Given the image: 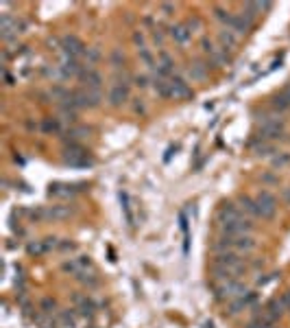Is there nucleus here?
I'll return each instance as SVG.
<instances>
[{
    "instance_id": "1",
    "label": "nucleus",
    "mask_w": 290,
    "mask_h": 328,
    "mask_svg": "<svg viewBox=\"0 0 290 328\" xmlns=\"http://www.w3.org/2000/svg\"><path fill=\"white\" fill-rule=\"evenodd\" d=\"M64 164L72 166V169H90L94 166V158L81 143H74L64 147Z\"/></svg>"
},
{
    "instance_id": "2",
    "label": "nucleus",
    "mask_w": 290,
    "mask_h": 328,
    "mask_svg": "<svg viewBox=\"0 0 290 328\" xmlns=\"http://www.w3.org/2000/svg\"><path fill=\"white\" fill-rule=\"evenodd\" d=\"M247 285L240 278H233L227 282H214V300L216 302H231L236 297H242L247 293Z\"/></svg>"
},
{
    "instance_id": "3",
    "label": "nucleus",
    "mask_w": 290,
    "mask_h": 328,
    "mask_svg": "<svg viewBox=\"0 0 290 328\" xmlns=\"http://www.w3.org/2000/svg\"><path fill=\"white\" fill-rule=\"evenodd\" d=\"M72 103L76 105V109H96L103 103V94L100 90H74V99Z\"/></svg>"
},
{
    "instance_id": "4",
    "label": "nucleus",
    "mask_w": 290,
    "mask_h": 328,
    "mask_svg": "<svg viewBox=\"0 0 290 328\" xmlns=\"http://www.w3.org/2000/svg\"><path fill=\"white\" fill-rule=\"evenodd\" d=\"M256 201H258V210H259V217H262V219H273V217L277 215V197H275L271 190H266V188L258 190Z\"/></svg>"
},
{
    "instance_id": "5",
    "label": "nucleus",
    "mask_w": 290,
    "mask_h": 328,
    "mask_svg": "<svg viewBox=\"0 0 290 328\" xmlns=\"http://www.w3.org/2000/svg\"><path fill=\"white\" fill-rule=\"evenodd\" d=\"M85 50H88V46H85L76 35H64V37H61V55H68V57L79 59L81 62Z\"/></svg>"
},
{
    "instance_id": "6",
    "label": "nucleus",
    "mask_w": 290,
    "mask_h": 328,
    "mask_svg": "<svg viewBox=\"0 0 290 328\" xmlns=\"http://www.w3.org/2000/svg\"><path fill=\"white\" fill-rule=\"evenodd\" d=\"M242 219H247V217H244L242 210L238 208L236 204H231V201H223L218 213H216V223H233V221H242Z\"/></svg>"
},
{
    "instance_id": "7",
    "label": "nucleus",
    "mask_w": 290,
    "mask_h": 328,
    "mask_svg": "<svg viewBox=\"0 0 290 328\" xmlns=\"http://www.w3.org/2000/svg\"><path fill=\"white\" fill-rule=\"evenodd\" d=\"M284 311H286V306L282 304V300H279V297H273V300H268L266 304H264L262 320L266 322V324H275V322L284 315Z\"/></svg>"
},
{
    "instance_id": "8",
    "label": "nucleus",
    "mask_w": 290,
    "mask_h": 328,
    "mask_svg": "<svg viewBox=\"0 0 290 328\" xmlns=\"http://www.w3.org/2000/svg\"><path fill=\"white\" fill-rule=\"evenodd\" d=\"M88 188V184H61V182H55V184L48 186V195L50 197H74L76 193Z\"/></svg>"
},
{
    "instance_id": "9",
    "label": "nucleus",
    "mask_w": 290,
    "mask_h": 328,
    "mask_svg": "<svg viewBox=\"0 0 290 328\" xmlns=\"http://www.w3.org/2000/svg\"><path fill=\"white\" fill-rule=\"evenodd\" d=\"M79 81L83 85V90H100L103 88V74L96 73L94 68H88V66H85L79 74Z\"/></svg>"
},
{
    "instance_id": "10",
    "label": "nucleus",
    "mask_w": 290,
    "mask_h": 328,
    "mask_svg": "<svg viewBox=\"0 0 290 328\" xmlns=\"http://www.w3.org/2000/svg\"><path fill=\"white\" fill-rule=\"evenodd\" d=\"M57 247H59V241L55 239V236H48V239H44V241H31L27 245V252L31 256H42L46 252L57 250Z\"/></svg>"
},
{
    "instance_id": "11",
    "label": "nucleus",
    "mask_w": 290,
    "mask_h": 328,
    "mask_svg": "<svg viewBox=\"0 0 290 328\" xmlns=\"http://www.w3.org/2000/svg\"><path fill=\"white\" fill-rule=\"evenodd\" d=\"M253 16H249V13H233V20H231V24H229V29H231L236 35H247L249 31L253 29Z\"/></svg>"
},
{
    "instance_id": "12",
    "label": "nucleus",
    "mask_w": 290,
    "mask_h": 328,
    "mask_svg": "<svg viewBox=\"0 0 290 328\" xmlns=\"http://www.w3.org/2000/svg\"><path fill=\"white\" fill-rule=\"evenodd\" d=\"M92 267V260H90V256H79V258H70V260H65L64 265H61V269L65 271V274H70V276H79L81 271H85V269H90Z\"/></svg>"
},
{
    "instance_id": "13",
    "label": "nucleus",
    "mask_w": 290,
    "mask_h": 328,
    "mask_svg": "<svg viewBox=\"0 0 290 328\" xmlns=\"http://www.w3.org/2000/svg\"><path fill=\"white\" fill-rule=\"evenodd\" d=\"M170 81V94H172V99H192L194 97V90L190 88L186 81H183L181 77H172V79H168Z\"/></svg>"
},
{
    "instance_id": "14",
    "label": "nucleus",
    "mask_w": 290,
    "mask_h": 328,
    "mask_svg": "<svg viewBox=\"0 0 290 328\" xmlns=\"http://www.w3.org/2000/svg\"><path fill=\"white\" fill-rule=\"evenodd\" d=\"M107 101H109L111 108H120V105H125L127 101H129V88H125V85H114V83H111L109 94H107Z\"/></svg>"
},
{
    "instance_id": "15",
    "label": "nucleus",
    "mask_w": 290,
    "mask_h": 328,
    "mask_svg": "<svg viewBox=\"0 0 290 328\" xmlns=\"http://www.w3.org/2000/svg\"><path fill=\"white\" fill-rule=\"evenodd\" d=\"M256 247H258V241L251 234L233 236V252H238V254H251Z\"/></svg>"
},
{
    "instance_id": "16",
    "label": "nucleus",
    "mask_w": 290,
    "mask_h": 328,
    "mask_svg": "<svg viewBox=\"0 0 290 328\" xmlns=\"http://www.w3.org/2000/svg\"><path fill=\"white\" fill-rule=\"evenodd\" d=\"M168 35H170V39H175L179 46H186V44L192 39V33L188 31L186 24H172V27L168 29Z\"/></svg>"
},
{
    "instance_id": "17",
    "label": "nucleus",
    "mask_w": 290,
    "mask_h": 328,
    "mask_svg": "<svg viewBox=\"0 0 290 328\" xmlns=\"http://www.w3.org/2000/svg\"><path fill=\"white\" fill-rule=\"evenodd\" d=\"M218 42H221V48L227 50V53H231V50H236L238 46V35L231 31V29H223V31H218Z\"/></svg>"
},
{
    "instance_id": "18",
    "label": "nucleus",
    "mask_w": 290,
    "mask_h": 328,
    "mask_svg": "<svg viewBox=\"0 0 290 328\" xmlns=\"http://www.w3.org/2000/svg\"><path fill=\"white\" fill-rule=\"evenodd\" d=\"M238 208H240L244 215H249V217H259V210H258V201H256V197L240 195V197H238Z\"/></svg>"
},
{
    "instance_id": "19",
    "label": "nucleus",
    "mask_w": 290,
    "mask_h": 328,
    "mask_svg": "<svg viewBox=\"0 0 290 328\" xmlns=\"http://www.w3.org/2000/svg\"><path fill=\"white\" fill-rule=\"evenodd\" d=\"M207 74H210V64H203V62H194L188 68V77L192 81H205Z\"/></svg>"
},
{
    "instance_id": "20",
    "label": "nucleus",
    "mask_w": 290,
    "mask_h": 328,
    "mask_svg": "<svg viewBox=\"0 0 290 328\" xmlns=\"http://www.w3.org/2000/svg\"><path fill=\"white\" fill-rule=\"evenodd\" d=\"M153 90H155V94L160 99H172V94H170V81L164 77H157V74H153Z\"/></svg>"
},
{
    "instance_id": "21",
    "label": "nucleus",
    "mask_w": 290,
    "mask_h": 328,
    "mask_svg": "<svg viewBox=\"0 0 290 328\" xmlns=\"http://www.w3.org/2000/svg\"><path fill=\"white\" fill-rule=\"evenodd\" d=\"M118 199H120V206H122V213H125V221L129 223V228H133V225H135V217H133V210H131L129 193L120 190V193H118Z\"/></svg>"
},
{
    "instance_id": "22",
    "label": "nucleus",
    "mask_w": 290,
    "mask_h": 328,
    "mask_svg": "<svg viewBox=\"0 0 290 328\" xmlns=\"http://www.w3.org/2000/svg\"><path fill=\"white\" fill-rule=\"evenodd\" d=\"M76 300V304H79V309H76V313L79 315H83V317H94V313H96V306H94V302L90 300V297H74Z\"/></svg>"
},
{
    "instance_id": "23",
    "label": "nucleus",
    "mask_w": 290,
    "mask_h": 328,
    "mask_svg": "<svg viewBox=\"0 0 290 328\" xmlns=\"http://www.w3.org/2000/svg\"><path fill=\"white\" fill-rule=\"evenodd\" d=\"M59 324L64 328H74L76 326V311L74 309H65L59 313Z\"/></svg>"
},
{
    "instance_id": "24",
    "label": "nucleus",
    "mask_w": 290,
    "mask_h": 328,
    "mask_svg": "<svg viewBox=\"0 0 290 328\" xmlns=\"http://www.w3.org/2000/svg\"><path fill=\"white\" fill-rule=\"evenodd\" d=\"M210 64H212V66H216V68H225V66L229 64V53L218 46V48H216V53H214L212 57H210Z\"/></svg>"
},
{
    "instance_id": "25",
    "label": "nucleus",
    "mask_w": 290,
    "mask_h": 328,
    "mask_svg": "<svg viewBox=\"0 0 290 328\" xmlns=\"http://www.w3.org/2000/svg\"><path fill=\"white\" fill-rule=\"evenodd\" d=\"M42 131H44V134H59V131H61V120L55 118V116L44 118L42 120Z\"/></svg>"
},
{
    "instance_id": "26",
    "label": "nucleus",
    "mask_w": 290,
    "mask_h": 328,
    "mask_svg": "<svg viewBox=\"0 0 290 328\" xmlns=\"http://www.w3.org/2000/svg\"><path fill=\"white\" fill-rule=\"evenodd\" d=\"M214 18L218 20V22H223L225 27L229 29V24H231V20H233V13L229 11V9H225V7H214Z\"/></svg>"
},
{
    "instance_id": "27",
    "label": "nucleus",
    "mask_w": 290,
    "mask_h": 328,
    "mask_svg": "<svg viewBox=\"0 0 290 328\" xmlns=\"http://www.w3.org/2000/svg\"><path fill=\"white\" fill-rule=\"evenodd\" d=\"M76 280L83 282L85 287H92V289H94V287H98V276H96L94 271H88V269L81 271V274L76 276Z\"/></svg>"
},
{
    "instance_id": "28",
    "label": "nucleus",
    "mask_w": 290,
    "mask_h": 328,
    "mask_svg": "<svg viewBox=\"0 0 290 328\" xmlns=\"http://www.w3.org/2000/svg\"><path fill=\"white\" fill-rule=\"evenodd\" d=\"M286 164H290V153H286V151H282V153H275L273 158H271V166L275 171H282Z\"/></svg>"
},
{
    "instance_id": "29",
    "label": "nucleus",
    "mask_w": 290,
    "mask_h": 328,
    "mask_svg": "<svg viewBox=\"0 0 290 328\" xmlns=\"http://www.w3.org/2000/svg\"><path fill=\"white\" fill-rule=\"evenodd\" d=\"M137 55H140L142 64L149 66L151 70H155V68H157V62H155V57H153V53H151V48H149V46H146V48H140V50H137Z\"/></svg>"
},
{
    "instance_id": "30",
    "label": "nucleus",
    "mask_w": 290,
    "mask_h": 328,
    "mask_svg": "<svg viewBox=\"0 0 290 328\" xmlns=\"http://www.w3.org/2000/svg\"><path fill=\"white\" fill-rule=\"evenodd\" d=\"M247 309V302H244V295L242 297H236V300H231L227 304V315H238L240 311Z\"/></svg>"
},
{
    "instance_id": "31",
    "label": "nucleus",
    "mask_w": 290,
    "mask_h": 328,
    "mask_svg": "<svg viewBox=\"0 0 290 328\" xmlns=\"http://www.w3.org/2000/svg\"><path fill=\"white\" fill-rule=\"evenodd\" d=\"M253 151H256L259 158H268V155L277 153V151H275V145H273V143H259V145H256V147H253Z\"/></svg>"
},
{
    "instance_id": "32",
    "label": "nucleus",
    "mask_w": 290,
    "mask_h": 328,
    "mask_svg": "<svg viewBox=\"0 0 290 328\" xmlns=\"http://www.w3.org/2000/svg\"><path fill=\"white\" fill-rule=\"evenodd\" d=\"M271 108H273L277 114H282V112H286V109L290 108V103L282 97V94H275V97L271 99Z\"/></svg>"
},
{
    "instance_id": "33",
    "label": "nucleus",
    "mask_w": 290,
    "mask_h": 328,
    "mask_svg": "<svg viewBox=\"0 0 290 328\" xmlns=\"http://www.w3.org/2000/svg\"><path fill=\"white\" fill-rule=\"evenodd\" d=\"M109 64L114 66V70H120L122 66H125V53H122L120 48H114L109 55Z\"/></svg>"
},
{
    "instance_id": "34",
    "label": "nucleus",
    "mask_w": 290,
    "mask_h": 328,
    "mask_svg": "<svg viewBox=\"0 0 290 328\" xmlns=\"http://www.w3.org/2000/svg\"><path fill=\"white\" fill-rule=\"evenodd\" d=\"M55 309H57V302H55L53 297H44V300L39 302V311H42L44 315H53Z\"/></svg>"
},
{
    "instance_id": "35",
    "label": "nucleus",
    "mask_w": 290,
    "mask_h": 328,
    "mask_svg": "<svg viewBox=\"0 0 290 328\" xmlns=\"http://www.w3.org/2000/svg\"><path fill=\"white\" fill-rule=\"evenodd\" d=\"M216 44H214V39H210V37H201V50L207 55V57H212L214 53H216Z\"/></svg>"
},
{
    "instance_id": "36",
    "label": "nucleus",
    "mask_w": 290,
    "mask_h": 328,
    "mask_svg": "<svg viewBox=\"0 0 290 328\" xmlns=\"http://www.w3.org/2000/svg\"><path fill=\"white\" fill-rule=\"evenodd\" d=\"M188 27V31L190 33H194V31H201V27H203V22H201V18H196V16H192L188 22H183Z\"/></svg>"
},
{
    "instance_id": "37",
    "label": "nucleus",
    "mask_w": 290,
    "mask_h": 328,
    "mask_svg": "<svg viewBox=\"0 0 290 328\" xmlns=\"http://www.w3.org/2000/svg\"><path fill=\"white\" fill-rule=\"evenodd\" d=\"M277 278H279L277 271H273V274H264V276H259V278H256V285L258 287H266L271 280H277Z\"/></svg>"
},
{
    "instance_id": "38",
    "label": "nucleus",
    "mask_w": 290,
    "mask_h": 328,
    "mask_svg": "<svg viewBox=\"0 0 290 328\" xmlns=\"http://www.w3.org/2000/svg\"><path fill=\"white\" fill-rule=\"evenodd\" d=\"M151 81H153V79H149L146 74H135V77H133V85H137L140 90H146Z\"/></svg>"
},
{
    "instance_id": "39",
    "label": "nucleus",
    "mask_w": 290,
    "mask_h": 328,
    "mask_svg": "<svg viewBox=\"0 0 290 328\" xmlns=\"http://www.w3.org/2000/svg\"><path fill=\"white\" fill-rule=\"evenodd\" d=\"M133 44L137 46V50H140V48H146L144 33H142V31H133Z\"/></svg>"
},
{
    "instance_id": "40",
    "label": "nucleus",
    "mask_w": 290,
    "mask_h": 328,
    "mask_svg": "<svg viewBox=\"0 0 290 328\" xmlns=\"http://www.w3.org/2000/svg\"><path fill=\"white\" fill-rule=\"evenodd\" d=\"M164 39H166V37H164V33H161L160 29H157V27L153 29V42H155L157 46H164Z\"/></svg>"
},
{
    "instance_id": "41",
    "label": "nucleus",
    "mask_w": 290,
    "mask_h": 328,
    "mask_svg": "<svg viewBox=\"0 0 290 328\" xmlns=\"http://www.w3.org/2000/svg\"><path fill=\"white\" fill-rule=\"evenodd\" d=\"M133 112H135V114H144V112H146L144 99H135V101H133Z\"/></svg>"
},
{
    "instance_id": "42",
    "label": "nucleus",
    "mask_w": 290,
    "mask_h": 328,
    "mask_svg": "<svg viewBox=\"0 0 290 328\" xmlns=\"http://www.w3.org/2000/svg\"><path fill=\"white\" fill-rule=\"evenodd\" d=\"M262 326H264V320H262V317H253V320L249 322V324L244 326V328H262Z\"/></svg>"
},
{
    "instance_id": "43",
    "label": "nucleus",
    "mask_w": 290,
    "mask_h": 328,
    "mask_svg": "<svg viewBox=\"0 0 290 328\" xmlns=\"http://www.w3.org/2000/svg\"><path fill=\"white\" fill-rule=\"evenodd\" d=\"M160 9L166 13V16H170V13L175 11V4H172V2H161V4H160Z\"/></svg>"
},
{
    "instance_id": "44",
    "label": "nucleus",
    "mask_w": 290,
    "mask_h": 328,
    "mask_svg": "<svg viewBox=\"0 0 290 328\" xmlns=\"http://www.w3.org/2000/svg\"><path fill=\"white\" fill-rule=\"evenodd\" d=\"M262 182H266V184H279V178H275L273 173H264L262 175Z\"/></svg>"
},
{
    "instance_id": "45",
    "label": "nucleus",
    "mask_w": 290,
    "mask_h": 328,
    "mask_svg": "<svg viewBox=\"0 0 290 328\" xmlns=\"http://www.w3.org/2000/svg\"><path fill=\"white\" fill-rule=\"evenodd\" d=\"M57 250H61V252H72L74 250V243H70V241H61Z\"/></svg>"
},
{
    "instance_id": "46",
    "label": "nucleus",
    "mask_w": 290,
    "mask_h": 328,
    "mask_svg": "<svg viewBox=\"0 0 290 328\" xmlns=\"http://www.w3.org/2000/svg\"><path fill=\"white\" fill-rule=\"evenodd\" d=\"M279 300H282V304H284V306H286V309L290 311V291H284Z\"/></svg>"
},
{
    "instance_id": "47",
    "label": "nucleus",
    "mask_w": 290,
    "mask_h": 328,
    "mask_svg": "<svg viewBox=\"0 0 290 328\" xmlns=\"http://www.w3.org/2000/svg\"><path fill=\"white\" fill-rule=\"evenodd\" d=\"M177 151H179V145H175V147H168L166 155H164V162H168V160L172 158V153H177Z\"/></svg>"
},
{
    "instance_id": "48",
    "label": "nucleus",
    "mask_w": 290,
    "mask_h": 328,
    "mask_svg": "<svg viewBox=\"0 0 290 328\" xmlns=\"http://www.w3.org/2000/svg\"><path fill=\"white\" fill-rule=\"evenodd\" d=\"M279 94H282V97H284V99H286L288 103H290V83H288L286 88H284V90H282V92H279Z\"/></svg>"
},
{
    "instance_id": "49",
    "label": "nucleus",
    "mask_w": 290,
    "mask_h": 328,
    "mask_svg": "<svg viewBox=\"0 0 290 328\" xmlns=\"http://www.w3.org/2000/svg\"><path fill=\"white\" fill-rule=\"evenodd\" d=\"M251 267H253V269H259V267H264V260H253Z\"/></svg>"
},
{
    "instance_id": "50",
    "label": "nucleus",
    "mask_w": 290,
    "mask_h": 328,
    "mask_svg": "<svg viewBox=\"0 0 290 328\" xmlns=\"http://www.w3.org/2000/svg\"><path fill=\"white\" fill-rule=\"evenodd\" d=\"M284 199L290 204V188H284Z\"/></svg>"
},
{
    "instance_id": "51",
    "label": "nucleus",
    "mask_w": 290,
    "mask_h": 328,
    "mask_svg": "<svg viewBox=\"0 0 290 328\" xmlns=\"http://www.w3.org/2000/svg\"><path fill=\"white\" fill-rule=\"evenodd\" d=\"M90 328H94V326H90Z\"/></svg>"
}]
</instances>
